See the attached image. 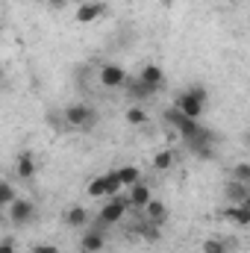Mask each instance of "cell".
<instances>
[{
    "instance_id": "obj_1",
    "label": "cell",
    "mask_w": 250,
    "mask_h": 253,
    "mask_svg": "<svg viewBox=\"0 0 250 253\" xmlns=\"http://www.w3.org/2000/svg\"><path fill=\"white\" fill-rule=\"evenodd\" d=\"M206 100H209V91H206L203 85H191V88H186V91L177 94L174 106H177L183 115L200 121V115H203V109H206Z\"/></svg>"
},
{
    "instance_id": "obj_2",
    "label": "cell",
    "mask_w": 250,
    "mask_h": 253,
    "mask_svg": "<svg viewBox=\"0 0 250 253\" xmlns=\"http://www.w3.org/2000/svg\"><path fill=\"white\" fill-rule=\"evenodd\" d=\"M62 118L68 126L88 132V129H94V124H97V109L91 103H74V106H68L62 112Z\"/></svg>"
},
{
    "instance_id": "obj_3",
    "label": "cell",
    "mask_w": 250,
    "mask_h": 253,
    "mask_svg": "<svg viewBox=\"0 0 250 253\" xmlns=\"http://www.w3.org/2000/svg\"><path fill=\"white\" fill-rule=\"evenodd\" d=\"M215 141H218V135L209 126H200L191 138H186V144L197 159H215Z\"/></svg>"
},
{
    "instance_id": "obj_4",
    "label": "cell",
    "mask_w": 250,
    "mask_h": 253,
    "mask_svg": "<svg viewBox=\"0 0 250 253\" xmlns=\"http://www.w3.org/2000/svg\"><path fill=\"white\" fill-rule=\"evenodd\" d=\"M6 209H9V221H12L15 227H27V224L36 221V203L27 200V197H15Z\"/></svg>"
},
{
    "instance_id": "obj_5",
    "label": "cell",
    "mask_w": 250,
    "mask_h": 253,
    "mask_svg": "<svg viewBox=\"0 0 250 253\" xmlns=\"http://www.w3.org/2000/svg\"><path fill=\"white\" fill-rule=\"evenodd\" d=\"M103 248H106V227L88 224L83 239H80V253H100Z\"/></svg>"
},
{
    "instance_id": "obj_6",
    "label": "cell",
    "mask_w": 250,
    "mask_h": 253,
    "mask_svg": "<svg viewBox=\"0 0 250 253\" xmlns=\"http://www.w3.org/2000/svg\"><path fill=\"white\" fill-rule=\"evenodd\" d=\"M165 121L174 126V129H177V132H180L183 138H191V135H194V132L200 129V121H194V118L183 115V112H180L177 106H168V109H165Z\"/></svg>"
},
{
    "instance_id": "obj_7",
    "label": "cell",
    "mask_w": 250,
    "mask_h": 253,
    "mask_svg": "<svg viewBox=\"0 0 250 253\" xmlns=\"http://www.w3.org/2000/svg\"><path fill=\"white\" fill-rule=\"evenodd\" d=\"M126 200H121V197H109V203L97 212V221L94 224H100V227H112V224H118L121 218L126 215Z\"/></svg>"
},
{
    "instance_id": "obj_8",
    "label": "cell",
    "mask_w": 250,
    "mask_h": 253,
    "mask_svg": "<svg viewBox=\"0 0 250 253\" xmlns=\"http://www.w3.org/2000/svg\"><path fill=\"white\" fill-rule=\"evenodd\" d=\"M126 74L121 65H103L100 68V85H106V88H124L126 83Z\"/></svg>"
},
{
    "instance_id": "obj_9",
    "label": "cell",
    "mask_w": 250,
    "mask_h": 253,
    "mask_svg": "<svg viewBox=\"0 0 250 253\" xmlns=\"http://www.w3.org/2000/svg\"><path fill=\"white\" fill-rule=\"evenodd\" d=\"M103 12H106L103 3H97V0H83L80 9L74 12V18H77V24H91V21H97Z\"/></svg>"
},
{
    "instance_id": "obj_10",
    "label": "cell",
    "mask_w": 250,
    "mask_h": 253,
    "mask_svg": "<svg viewBox=\"0 0 250 253\" xmlns=\"http://www.w3.org/2000/svg\"><path fill=\"white\" fill-rule=\"evenodd\" d=\"M224 197H227L230 206H236V203H248L250 200V183L227 180V186H224Z\"/></svg>"
},
{
    "instance_id": "obj_11",
    "label": "cell",
    "mask_w": 250,
    "mask_h": 253,
    "mask_svg": "<svg viewBox=\"0 0 250 253\" xmlns=\"http://www.w3.org/2000/svg\"><path fill=\"white\" fill-rule=\"evenodd\" d=\"M138 80H141V83H144V85H150V88H153V91H162V88H165V71H162V68H159V65H144V68H141V74H138Z\"/></svg>"
},
{
    "instance_id": "obj_12",
    "label": "cell",
    "mask_w": 250,
    "mask_h": 253,
    "mask_svg": "<svg viewBox=\"0 0 250 253\" xmlns=\"http://www.w3.org/2000/svg\"><path fill=\"white\" fill-rule=\"evenodd\" d=\"M124 88H126V94H129V100L132 103H141V100H150L156 91L150 88V85H144L138 77H126V83H124Z\"/></svg>"
},
{
    "instance_id": "obj_13",
    "label": "cell",
    "mask_w": 250,
    "mask_h": 253,
    "mask_svg": "<svg viewBox=\"0 0 250 253\" xmlns=\"http://www.w3.org/2000/svg\"><path fill=\"white\" fill-rule=\"evenodd\" d=\"M144 221H150V224H156V227H162V224L168 221V206H165L162 200H156V197H150V200L144 203Z\"/></svg>"
},
{
    "instance_id": "obj_14",
    "label": "cell",
    "mask_w": 250,
    "mask_h": 253,
    "mask_svg": "<svg viewBox=\"0 0 250 253\" xmlns=\"http://www.w3.org/2000/svg\"><path fill=\"white\" fill-rule=\"evenodd\" d=\"M15 174H18L21 180H33V177H36V159H33L30 150H21V153H18V159H15Z\"/></svg>"
},
{
    "instance_id": "obj_15",
    "label": "cell",
    "mask_w": 250,
    "mask_h": 253,
    "mask_svg": "<svg viewBox=\"0 0 250 253\" xmlns=\"http://www.w3.org/2000/svg\"><path fill=\"white\" fill-rule=\"evenodd\" d=\"M62 221H65V227H71V230H85L88 227V212H85V206H71L62 215Z\"/></svg>"
},
{
    "instance_id": "obj_16",
    "label": "cell",
    "mask_w": 250,
    "mask_h": 253,
    "mask_svg": "<svg viewBox=\"0 0 250 253\" xmlns=\"http://www.w3.org/2000/svg\"><path fill=\"white\" fill-rule=\"evenodd\" d=\"M153 197V191L147 183H135V186H129V200H126V206H132V209H144V203Z\"/></svg>"
},
{
    "instance_id": "obj_17",
    "label": "cell",
    "mask_w": 250,
    "mask_h": 253,
    "mask_svg": "<svg viewBox=\"0 0 250 253\" xmlns=\"http://www.w3.org/2000/svg\"><path fill=\"white\" fill-rule=\"evenodd\" d=\"M224 218H227V221H233L236 227H248V224H250V200H248V203H236V206H227Z\"/></svg>"
},
{
    "instance_id": "obj_18",
    "label": "cell",
    "mask_w": 250,
    "mask_h": 253,
    "mask_svg": "<svg viewBox=\"0 0 250 253\" xmlns=\"http://www.w3.org/2000/svg\"><path fill=\"white\" fill-rule=\"evenodd\" d=\"M115 174H118V180H121L124 189L135 186V183H141V171H138V165H124V168H118Z\"/></svg>"
},
{
    "instance_id": "obj_19",
    "label": "cell",
    "mask_w": 250,
    "mask_h": 253,
    "mask_svg": "<svg viewBox=\"0 0 250 253\" xmlns=\"http://www.w3.org/2000/svg\"><path fill=\"white\" fill-rule=\"evenodd\" d=\"M103 177V189H106V197H118L121 194V180H118V174L115 171H109V174H100Z\"/></svg>"
},
{
    "instance_id": "obj_20",
    "label": "cell",
    "mask_w": 250,
    "mask_h": 253,
    "mask_svg": "<svg viewBox=\"0 0 250 253\" xmlns=\"http://www.w3.org/2000/svg\"><path fill=\"white\" fill-rule=\"evenodd\" d=\"M171 165H174V153H171V150H159V153L153 156V168H156V171H168Z\"/></svg>"
},
{
    "instance_id": "obj_21",
    "label": "cell",
    "mask_w": 250,
    "mask_h": 253,
    "mask_svg": "<svg viewBox=\"0 0 250 253\" xmlns=\"http://www.w3.org/2000/svg\"><path fill=\"white\" fill-rule=\"evenodd\" d=\"M126 121H129L132 126L147 124V112H144L141 106H129V109H126Z\"/></svg>"
},
{
    "instance_id": "obj_22",
    "label": "cell",
    "mask_w": 250,
    "mask_h": 253,
    "mask_svg": "<svg viewBox=\"0 0 250 253\" xmlns=\"http://www.w3.org/2000/svg\"><path fill=\"white\" fill-rule=\"evenodd\" d=\"M203 253H230V248H227V242H221V239H206V242H203Z\"/></svg>"
},
{
    "instance_id": "obj_23",
    "label": "cell",
    "mask_w": 250,
    "mask_h": 253,
    "mask_svg": "<svg viewBox=\"0 0 250 253\" xmlns=\"http://www.w3.org/2000/svg\"><path fill=\"white\" fill-rule=\"evenodd\" d=\"M15 197H18V194H15V189H12L6 180H0V209H3V206H9Z\"/></svg>"
},
{
    "instance_id": "obj_24",
    "label": "cell",
    "mask_w": 250,
    "mask_h": 253,
    "mask_svg": "<svg viewBox=\"0 0 250 253\" xmlns=\"http://www.w3.org/2000/svg\"><path fill=\"white\" fill-rule=\"evenodd\" d=\"M230 180H239V183H250V165L248 162H239L236 168H233V177Z\"/></svg>"
},
{
    "instance_id": "obj_25",
    "label": "cell",
    "mask_w": 250,
    "mask_h": 253,
    "mask_svg": "<svg viewBox=\"0 0 250 253\" xmlns=\"http://www.w3.org/2000/svg\"><path fill=\"white\" fill-rule=\"evenodd\" d=\"M88 197H106V189H103V177H94L91 183H88Z\"/></svg>"
},
{
    "instance_id": "obj_26",
    "label": "cell",
    "mask_w": 250,
    "mask_h": 253,
    "mask_svg": "<svg viewBox=\"0 0 250 253\" xmlns=\"http://www.w3.org/2000/svg\"><path fill=\"white\" fill-rule=\"evenodd\" d=\"M33 253H59V248H56V245H36Z\"/></svg>"
},
{
    "instance_id": "obj_27",
    "label": "cell",
    "mask_w": 250,
    "mask_h": 253,
    "mask_svg": "<svg viewBox=\"0 0 250 253\" xmlns=\"http://www.w3.org/2000/svg\"><path fill=\"white\" fill-rule=\"evenodd\" d=\"M0 253H15V242L12 239H3L0 242Z\"/></svg>"
},
{
    "instance_id": "obj_28",
    "label": "cell",
    "mask_w": 250,
    "mask_h": 253,
    "mask_svg": "<svg viewBox=\"0 0 250 253\" xmlns=\"http://www.w3.org/2000/svg\"><path fill=\"white\" fill-rule=\"evenodd\" d=\"M65 3H68V0H47V6H50V9H62Z\"/></svg>"
},
{
    "instance_id": "obj_29",
    "label": "cell",
    "mask_w": 250,
    "mask_h": 253,
    "mask_svg": "<svg viewBox=\"0 0 250 253\" xmlns=\"http://www.w3.org/2000/svg\"><path fill=\"white\" fill-rule=\"evenodd\" d=\"M0 80H3V65H0Z\"/></svg>"
},
{
    "instance_id": "obj_30",
    "label": "cell",
    "mask_w": 250,
    "mask_h": 253,
    "mask_svg": "<svg viewBox=\"0 0 250 253\" xmlns=\"http://www.w3.org/2000/svg\"><path fill=\"white\" fill-rule=\"evenodd\" d=\"M0 224H3V215H0Z\"/></svg>"
},
{
    "instance_id": "obj_31",
    "label": "cell",
    "mask_w": 250,
    "mask_h": 253,
    "mask_svg": "<svg viewBox=\"0 0 250 253\" xmlns=\"http://www.w3.org/2000/svg\"><path fill=\"white\" fill-rule=\"evenodd\" d=\"M74 3H83V0H74Z\"/></svg>"
}]
</instances>
